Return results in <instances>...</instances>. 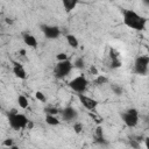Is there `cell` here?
I'll list each match as a JSON object with an SVG mask.
<instances>
[{"mask_svg": "<svg viewBox=\"0 0 149 149\" xmlns=\"http://www.w3.org/2000/svg\"><path fill=\"white\" fill-rule=\"evenodd\" d=\"M122 19L125 26L128 28L136 30V31H143L147 26V17L143 15H140L133 9H123L122 10Z\"/></svg>", "mask_w": 149, "mask_h": 149, "instance_id": "6da1fadb", "label": "cell"}, {"mask_svg": "<svg viewBox=\"0 0 149 149\" xmlns=\"http://www.w3.org/2000/svg\"><path fill=\"white\" fill-rule=\"evenodd\" d=\"M7 118H8V122H9V126L15 129V130H20V129H23L28 126L29 123V120L28 118L24 115V114H21L17 112V109L15 108H12L8 113H7Z\"/></svg>", "mask_w": 149, "mask_h": 149, "instance_id": "7a4b0ae2", "label": "cell"}, {"mask_svg": "<svg viewBox=\"0 0 149 149\" xmlns=\"http://www.w3.org/2000/svg\"><path fill=\"white\" fill-rule=\"evenodd\" d=\"M73 68V64L69 61V59H65V61H58V63L55 65L54 68V74L56 78L58 79H63L65 78L72 70Z\"/></svg>", "mask_w": 149, "mask_h": 149, "instance_id": "3957f363", "label": "cell"}, {"mask_svg": "<svg viewBox=\"0 0 149 149\" xmlns=\"http://www.w3.org/2000/svg\"><path fill=\"white\" fill-rule=\"evenodd\" d=\"M121 119L127 127L133 128L139 123V111L136 108H129L121 113Z\"/></svg>", "mask_w": 149, "mask_h": 149, "instance_id": "277c9868", "label": "cell"}, {"mask_svg": "<svg viewBox=\"0 0 149 149\" xmlns=\"http://www.w3.org/2000/svg\"><path fill=\"white\" fill-rule=\"evenodd\" d=\"M148 68H149V56L141 55L136 57L134 62V72L136 74H141V76L146 74L148 72Z\"/></svg>", "mask_w": 149, "mask_h": 149, "instance_id": "5b68a950", "label": "cell"}, {"mask_svg": "<svg viewBox=\"0 0 149 149\" xmlns=\"http://www.w3.org/2000/svg\"><path fill=\"white\" fill-rule=\"evenodd\" d=\"M87 85H88V81L87 79L81 74V76H78L76 78H73L72 80H70L69 83V86L72 91L77 92V93H80V92H85L86 88H87Z\"/></svg>", "mask_w": 149, "mask_h": 149, "instance_id": "8992f818", "label": "cell"}, {"mask_svg": "<svg viewBox=\"0 0 149 149\" xmlns=\"http://www.w3.org/2000/svg\"><path fill=\"white\" fill-rule=\"evenodd\" d=\"M41 31L48 40H56L61 35V29L57 26H49V24H41Z\"/></svg>", "mask_w": 149, "mask_h": 149, "instance_id": "52a82bcc", "label": "cell"}, {"mask_svg": "<svg viewBox=\"0 0 149 149\" xmlns=\"http://www.w3.org/2000/svg\"><path fill=\"white\" fill-rule=\"evenodd\" d=\"M77 97H78L80 104H81L86 109H88V111H94V109L98 107V105H99V102H98L95 99H93V98H91V97L84 94V92L77 93Z\"/></svg>", "mask_w": 149, "mask_h": 149, "instance_id": "ba28073f", "label": "cell"}, {"mask_svg": "<svg viewBox=\"0 0 149 149\" xmlns=\"http://www.w3.org/2000/svg\"><path fill=\"white\" fill-rule=\"evenodd\" d=\"M61 114H62V118L64 121H76L78 118V112L76 111V108H73L71 106L65 107L61 112Z\"/></svg>", "mask_w": 149, "mask_h": 149, "instance_id": "9c48e42d", "label": "cell"}, {"mask_svg": "<svg viewBox=\"0 0 149 149\" xmlns=\"http://www.w3.org/2000/svg\"><path fill=\"white\" fill-rule=\"evenodd\" d=\"M13 73L19 79H26L27 78V72H26L23 65L17 63V62H13Z\"/></svg>", "mask_w": 149, "mask_h": 149, "instance_id": "30bf717a", "label": "cell"}, {"mask_svg": "<svg viewBox=\"0 0 149 149\" xmlns=\"http://www.w3.org/2000/svg\"><path fill=\"white\" fill-rule=\"evenodd\" d=\"M22 37H23V42L27 47H29V48H36L37 47V40L34 35H31L29 33H24L22 35Z\"/></svg>", "mask_w": 149, "mask_h": 149, "instance_id": "8fae6325", "label": "cell"}, {"mask_svg": "<svg viewBox=\"0 0 149 149\" xmlns=\"http://www.w3.org/2000/svg\"><path fill=\"white\" fill-rule=\"evenodd\" d=\"M61 1H62V5H63L66 13H70L79 3V0H61Z\"/></svg>", "mask_w": 149, "mask_h": 149, "instance_id": "7c38bea8", "label": "cell"}, {"mask_svg": "<svg viewBox=\"0 0 149 149\" xmlns=\"http://www.w3.org/2000/svg\"><path fill=\"white\" fill-rule=\"evenodd\" d=\"M65 38H66V42H68V44H69L70 47H72V48H74V49H77V48L79 47V41H78V38H77L74 35L68 34V35L65 36Z\"/></svg>", "mask_w": 149, "mask_h": 149, "instance_id": "4fadbf2b", "label": "cell"}, {"mask_svg": "<svg viewBox=\"0 0 149 149\" xmlns=\"http://www.w3.org/2000/svg\"><path fill=\"white\" fill-rule=\"evenodd\" d=\"M45 122L50 126H58L61 123V121L57 119L56 115H51V114H47L45 115Z\"/></svg>", "mask_w": 149, "mask_h": 149, "instance_id": "5bb4252c", "label": "cell"}, {"mask_svg": "<svg viewBox=\"0 0 149 149\" xmlns=\"http://www.w3.org/2000/svg\"><path fill=\"white\" fill-rule=\"evenodd\" d=\"M95 139L99 143L101 144H106V141H105V137H104V133H102V128L99 126L97 127V130H95Z\"/></svg>", "mask_w": 149, "mask_h": 149, "instance_id": "9a60e30c", "label": "cell"}, {"mask_svg": "<svg viewBox=\"0 0 149 149\" xmlns=\"http://www.w3.org/2000/svg\"><path fill=\"white\" fill-rule=\"evenodd\" d=\"M17 104H19V106H20L21 108H23V109H26V108L28 107V105H29L28 99H27L23 94H20V95L17 97Z\"/></svg>", "mask_w": 149, "mask_h": 149, "instance_id": "2e32d148", "label": "cell"}, {"mask_svg": "<svg viewBox=\"0 0 149 149\" xmlns=\"http://www.w3.org/2000/svg\"><path fill=\"white\" fill-rule=\"evenodd\" d=\"M73 66L76 68V69H84V66H85V61H84V58H81V57H79V58H77L76 61H74V63H73Z\"/></svg>", "mask_w": 149, "mask_h": 149, "instance_id": "e0dca14e", "label": "cell"}, {"mask_svg": "<svg viewBox=\"0 0 149 149\" xmlns=\"http://www.w3.org/2000/svg\"><path fill=\"white\" fill-rule=\"evenodd\" d=\"M111 88H112V91H113L116 95H121V94H122V92H123L122 87H121V86H119V85H116V84H112V85H111Z\"/></svg>", "mask_w": 149, "mask_h": 149, "instance_id": "ac0fdd59", "label": "cell"}, {"mask_svg": "<svg viewBox=\"0 0 149 149\" xmlns=\"http://www.w3.org/2000/svg\"><path fill=\"white\" fill-rule=\"evenodd\" d=\"M107 81H108L107 77L101 76V74H99V76L97 77V79H95V84H97V85H102V84H106Z\"/></svg>", "mask_w": 149, "mask_h": 149, "instance_id": "d6986e66", "label": "cell"}, {"mask_svg": "<svg viewBox=\"0 0 149 149\" xmlns=\"http://www.w3.org/2000/svg\"><path fill=\"white\" fill-rule=\"evenodd\" d=\"M44 113L45 114H51V115H57L59 112L56 107H47V108H44Z\"/></svg>", "mask_w": 149, "mask_h": 149, "instance_id": "ffe728a7", "label": "cell"}, {"mask_svg": "<svg viewBox=\"0 0 149 149\" xmlns=\"http://www.w3.org/2000/svg\"><path fill=\"white\" fill-rule=\"evenodd\" d=\"M2 146H3V147H8V148H15L13 139H7V140H5V141L2 142Z\"/></svg>", "mask_w": 149, "mask_h": 149, "instance_id": "44dd1931", "label": "cell"}, {"mask_svg": "<svg viewBox=\"0 0 149 149\" xmlns=\"http://www.w3.org/2000/svg\"><path fill=\"white\" fill-rule=\"evenodd\" d=\"M35 97H36V99H37V100H40V101H42V102H44V101L47 100V98H45L44 93H43V92H41V91H37V92L35 93Z\"/></svg>", "mask_w": 149, "mask_h": 149, "instance_id": "7402d4cb", "label": "cell"}, {"mask_svg": "<svg viewBox=\"0 0 149 149\" xmlns=\"http://www.w3.org/2000/svg\"><path fill=\"white\" fill-rule=\"evenodd\" d=\"M73 130H74L77 134L81 133V130H83V125H81L80 122H76V123L73 125Z\"/></svg>", "mask_w": 149, "mask_h": 149, "instance_id": "603a6c76", "label": "cell"}, {"mask_svg": "<svg viewBox=\"0 0 149 149\" xmlns=\"http://www.w3.org/2000/svg\"><path fill=\"white\" fill-rule=\"evenodd\" d=\"M56 59L57 61H65V59H68V55L65 52H59L56 55Z\"/></svg>", "mask_w": 149, "mask_h": 149, "instance_id": "cb8c5ba5", "label": "cell"}, {"mask_svg": "<svg viewBox=\"0 0 149 149\" xmlns=\"http://www.w3.org/2000/svg\"><path fill=\"white\" fill-rule=\"evenodd\" d=\"M144 144H146V147L149 149V136L146 137V140H144Z\"/></svg>", "mask_w": 149, "mask_h": 149, "instance_id": "d4e9b609", "label": "cell"}, {"mask_svg": "<svg viewBox=\"0 0 149 149\" xmlns=\"http://www.w3.org/2000/svg\"><path fill=\"white\" fill-rule=\"evenodd\" d=\"M91 72H92L93 74H98V71H97V69H95L94 66H92V68H91Z\"/></svg>", "mask_w": 149, "mask_h": 149, "instance_id": "484cf974", "label": "cell"}, {"mask_svg": "<svg viewBox=\"0 0 149 149\" xmlns=\"http://www.w3.org/2000/svg\"><path fill=\"white\" fill-rule=\"evenodd\" d=\"M142 3L147 7H149V0H142Z\"/></svg>", "mask_w": 149, "mask_h": 149, "instance_id": "4316f807", "label": "cell"}, {"mask_svg": "<svg viewBox=\"0 0 149 149\" xmlns=\"http://www.w3.org/2000/svg\"><path fill=\"white\" fill-rule=\"evenodd\" d=\"M148 129H149V127H148Z\"/></svg>", "mask_w": 149, "mask_h": 149, "instance_id": "83f0119b", "label": "cell"}]
</instances>
